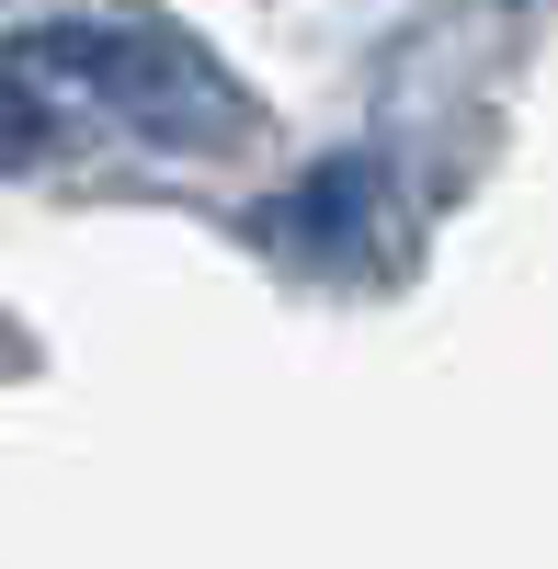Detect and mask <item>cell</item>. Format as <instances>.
<instances>
[{
  "instance_id": "6da1fadb",
  "label": "cell",
  "mask_w": 558,
  "mask_h": 569,
  "mask_svg": "<svg viewBox=\"0 0 558 569\" xmlns=\"http://www.w3.org/2000/svg\"><path fill=\"white\" fill-rule=\"evenodd\" d=\"M103 114H137V126H240V103L160 34H126V23H58V34H23L0 46V160H34L46 137L69 126H103Z\"/></svg>"
}]
</instances>
